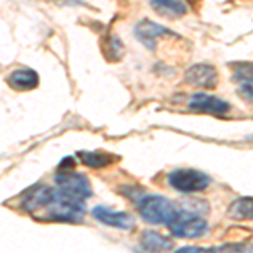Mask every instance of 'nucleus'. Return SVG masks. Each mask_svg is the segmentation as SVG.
<instances>
[{
  "label": "nucleus",
  "mask_w": 253,
  "mask_h": 253,
  "mask_svg": "<svg viewBox=\"0 0 253 253\" xmlns=\"http://www.w3.org/2000/svg\"><path fill=\"white\" fill-rule=\"evenodd\" d=\"M133 32H135L137 39L140 41L147 49H152V51L157 47L159 39L164 38V36L174 34L172 31H169L167 27L161 26V24H157V22H152V20H142V22H138Z\"/></svg>",
  "instance_id": "6e6552de"
},
{
  "label": "nucleus",
  "mask_w": 253,
  "mask_h": 253,
  "mask_svg": "<svg viewBox=\"0 0 253 253\" xmlns=\"http://www.w3.org/2000/svg\"><path fill=\"white\" fill-rule=\"evenodd\" d=\"M189 108L201 113H211V115H224L226 112H230V103L208 93H194L189 100Z\"/></svg>",
  "instance_id": "1a4fd4ad"
},
{
  "label": "nucleus",
  "mask_w": 253,
  "mask_h": 253,
  "mask_svg": "<svg viewBox=\"0 0 253 253\" xmlns=\"http://www.w3.org/2000/svg\"><path fill=\"white\" fill-rule=\"evenodd\" d=\"M228 218L235 219V221H252L253 219V198L252 196H245L238 198L228 206L226 211Z\"/></svg>",
  "instance_id": "f8f14e48"
},
{
  "label": "nucleus",
  "mask_w": 253,
  "mask_h": 253,
  "mask_svg": "<svg viewBox=\"0 0 253 253\" xmlns=\"http://www.w3.org/2000/svg\"><path fill=\"white\" fill-rule=\"evenodd\" d=\"M238 95L247 100L248 103L253 105V84H248V83H242L238 88Z\"/></svg>",
  "instance_id": "dca6fc26"
},
{
  "label": "nucleus",
  "mask_w": 253,
  "mask_h": 253,
  "mask_svg": "<svg viewBox=\"0 0 253 253\" xmlns=\"http://www.w3.org/2000/svg\"><path fill=\"white\" fill-rule=\"evenodd\" d=\"M24 208L39 221L80 223L84 218V201L73 198L58 186H36L24 198Z\"/></svg>",
  "instance_id": "f257e3e1"
},
{
  "label": "nucleus",
  "mask_w": 253,
  "mask_h": 253,
  "mask_svg": "<svg viewBox=\"0 0 253 253\" xmlns=\"http://www.w3.org/2000/svg\"><path fill=\"white\" fill-rule=\"evenodd\" d=\"M78 156L84 166L93 167V169H103V167L112 166L117 161L115 156L108 152H100V150H96V152H86L84 150V152H80Z\"/></svg>",
  "instance_id": "4468645a"
},
{
  "label": "nucleus",
  "mask_w": 253,
  "mask_h": 253,
  "mask_svg": "<svg viewBox=\"0 0 253 253\" xmlns=\"http://www.w3.org/2000/svg\"><path fill=\"white\" fill-rule=\"evenodd\" d=\"M184 80L196 88L213 89L218 86V69L208 63H199L186 71Z\"/></svg>",
  "instance_id": "0eeeda50"
},
{
  "label": "nucleus",
  "mask_w": 253,
  "mask_h": 253,
  "mask_svg": "<svg viewBox=\"0 0 253 253\" xmlns=\"http://www.w3.org/2000/svg\"><path fill=\"white\" fill-rule=\"evenodd\" d=\"M149 2L159 15L167 19H179L189 10L184 0H149Z\"/></svg>",
  "instance_id": "9b49d317"
},
{
  "label": "nucleus",
  "mask_w": 253,
  "mask_h": 253,
  "mask_svg": "<svg viewBox=\"0 0 253 253\" xmlns=\"http://www.w3.org/2000/svg\"><path fill=\"white\" fill-rule=\"evenodd\" d=\"M140 245L149 252H167L174 248L172 238L156 233V231H144L140 236Z\"/></svg>",
  "instance_id": "ddd939ff"
},
{
  "label": "nucleus",
  "mask_w": 253,
  "mask_h": 253,
  "mask_svg": "<svg viewBox=\"0 0 253 253\" xmlns=\"http://www.w3.org/2000/svg\"><path fill=\"white\" fill-rule=\"evenodd\" d=\"M233 80L242 83L253 84V64L252 63H238L233 66Z\"/></svg>",
  "instance_id": "2eb2a0df"
},
{
  "label": "nucleus",
  "mask_w": 253,
  "mask_h": 253,
  "mask_svg": "<svg viewBox=\"0 0 253 253\" xmlns=\"http://www.w3.org/2000/svg\"><path fill=\"white\" fill-rule=\"evenodd\" d=\"M9 84L14 89H19V91H29V89H34L39 86V76L34 69L29 68H20L15 69L9 75Z\"/></svg>",
  "instance_id": "9d476101"
},
{
  "label": "nucleus",
  "mask_w": 253,
  "mask_h": 253,
  "mask_svg": "<svg viewBox=\"0 0 253 253\" xmlns=\"http://www.w3.org/2000/svg\"><path fill=\"white\" fill-rule=\"evenodd\" d=\"M169 228L175 238H201L208 233L210 224L199 216H186L182 213L181 218L174 224H170Z\"/></svg>",
  "instance_id": "423d86ee"
},
{
  "label": "nucleus",
  "mask_w": 253,
  "mask_h": 253,
  "mask_svg": "<svg viewBox=\"0 0 253 253\" xmlns=\"http://www.w3.org/2000/svg\"><path fill=\"white\" fill-rule=\"evenodd\" d=\"M138 214L142 216L145 223L150 224H164L169 228L182 216L184 211L179 210L170 199L164 198V196H144L137 201Z\"/></svg>",
  "instance_id": "f03ea898"
},
{
  "label": "nucleus",
  "mask_w": 253,
  "mask_h": 253,
  "mask_svg": "<svg viewBox=\"0 0 253 253\" xmlns=\"http://www.w3.org/2000/svg\"><path fill=\"white\" fill-rule=\"evenodd\" d=\"M54 181H56V186H58L61 191L68 193L69 196H73V198L86 201L89 196L93 194V189H91V184H89L88 177L81 172H75V169L58 170Z\"/></svg>",
  "instance_id": "20e7f679"
},
{
  "label": "nucleus",
  "mask_w": 253,
  "mask_h": 253,
  "mask_svg": "<svg viewBox=\"0 0 253 253\" xmlns=\"http://www.w3.org/2000/svg\"><path fill=\"white\" fill-rule=\"evenodd\" d=\"M91 213L95 219L110 228H115V230L130 231L135 228V218L125 211H117L108 206H96L91 210Z\"/></svg>",
  "instance_id": "39448f33"
},
{
  "label": "nucleus",
  "mask_w": 253,
  "mask_h": 253,
  "mask_svg": "<svg viewBox=\"0 0 253 253\" xmlns=\"http://www.w3.org/2000/svg\"><path fill=\"white\" fill-rule=\"evenodd\" d=\"M167 182L172 189L179 193H201L211 184V177L203 170L189 169V167H177L167 175Z\"/></svg>",
  "instance_id": "7ed1b4c3"
}]
</instances>
